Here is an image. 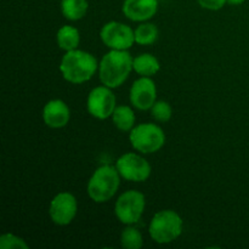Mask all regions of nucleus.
<instances>
[{
  "instance_id": "obj_1",
  "label": "nucleus",
  "mask_w": 249,
  "mask_h": 249,
  "mask_svg": "<svg viewBox=\"0 0 249 249\" xmlns=\"http://www.w3.org/2000/svg\"><path fill=\"white\" fill-rule=\"evenodd\" d=\"M133 58L126 50H111L102 57L99 67L100 80L104 85L118 88L133 70Z\"/></svg>"
},
{
  "instance_id": "obj_2",
  "label": "nucleus",
  "mask_w": 249,
  "mask_h": 249,
  "mask_svg": "<svg viewBox=\"0 0 249 249\" xmlns=\"http://www.w3.org/2000/svg\"><path fill=\"white\" fill-rule=\"evenodd\" d=\"M97 70V61L91 53L83 50L67 51L62 57L60 71L63 78L73 84H82L91 79Z\"/></svg>"
},
{
  "instance_id": "obj_3",
  "label": "nucleus",
  "mask_w": 249,
  "mask_h": 249,
  "mask_svg": "<svg viewBox=\"0 0 249 249\" xmlns=\"http://www.w3.org/2000/svg\"><path fill=\"white\" fill-rule=\"evenodd\" d=\"M117 167L104 165L95 170L88 182V195L96 203L109 201L116 195L121 179Z\"/></svg>"
},
{
  "instance_id": "obj_4",
  "label": "nucleus",
  "mask_w": 249,
  "mask_h": 249,
  "mask_svg": "<svg viewBox=\"0 0 249 249\" xmlns=\"http://www.w3.org/2000/svg\"><path fill=\"white\" fill-rule=\"evenodd\" d=\"M150 236L155 242L165 245L177 240L182 232V220L174 211H160L150 223Z\"/></svg>"
},
{
  "instance_id": "obj_5",
  "label": "nucleus",
  "mask_w": 249,
  "mask_h": 249,
  "mask_svg": "<svg viewBox=\"0 0 249 249\" xmlns=\"http://www.w3.org/2000/svg\"><path fill=\"white\" fill-rule=\"evenodd\" d=\"M130 142L141 153H155L163 147L165 135L162 129L152 123L139 124L131 129Z\"/></svg>"
},
{
  "instance_id": "obj_6",
  "label": "nucleus",
  "mask_w": 249,
  "mask_h": 249,
  "mask_svg": "<svg viewBox=\"0 0 249 249\" xmlns=\"http://www.w3.org/2000/svg\"><path fill=\"white\" fill-rule=\"evenodd\" d=\"M145 209V196L141 192L130 190L117 199L114 212L119 220L125 225H133L140 220Z\"/></svg>"
},
{
  "instance_id": "obj_7",
  "label": "nucleus",
  "mask_w": 249,
  "mask_h": 249,
  "mask_svg": "<svg viewBox=\"0 0 249 249\" xmlns=\"http://www.w3.org/2000/svg\"><path fill=\"white\" fill-rule=\"evenodd\" d=\"M101 40L112 50H128L135 43L134 31L126 24L112 21L105 24L100 32Z\"/></svg>"
},
{
  "instance_id": "obj_8",
  "label": "nucleus",
  "mask_w": 249,
  "mask_h": 249,
  "mask_svg": "<svg viewBox=\"0 0 249 249\" xmlns=\"http://www.w3.org/2000/svg\"><path fill=\"white\" fill-rule=\"evenodd\" d=\"M116 167L121 177L129 181H146L151 175L150 163L136 153H125L119 157Z\"/></svg>"
},
{
  "instance_id": "obj_9",
  "label": "nucleus",
  "mask_w": 249,
  "mask_h": 249,
  "mask_svg": "<svg viewBox=\"0 0 249 249\" xmlns=\"http://www.w3.org/2000/svg\"><path fill=\"white\" fill-rule=\"evenodd\" d=\"M88 111L97 119H106L113 114L116 109V96L111 88L97 87L90 91L88 96Z\"/></svg>"
},
{
  "instance_id": "obj_10",
  "label": "nucleus",
  "mask_w": 249,
  "mask_h": 249,
  "mask_svg": "<svg viewBox=\"0 0 249 249\" xmlns=\"http://www.w3.org/2000/svg\"><path fill=\"white\" fill-rule=\"evenodd\" d=\"M77 199L70 192H61L56 195L50 203L49 214L56 225L65 226L72 223L77 215Z\"/></svg>"
},
{
  "instance_id": "obj_11",
  "label": "nucleus",
  "mask_w": 249,
  "mask_h": 249,
  "mask_svg": "<svg viewBox=\"0 0 249 249\" xmlns=\"http://www.w3.org/2000/svg\"><path fill=\"white\" fill-rule=\"evenodd\" d=\"M157 97L156 84L150 77H141L135 80L130 89V101L134 107L141 111L152 108Z\"/></svg>"
},
{
  "instance_id": "obj_12",
  "label": "nucleus",
  "mask_w": 249,
  "mask_h": 249,
  "mask_svg": "<svg viewBox=\"0 0 249 249\" xmlns=\"http://www.w3.org/2000/svg\"><path fill=\"white\" fill-rule=\"evenodd\" d=\"M123 14L131 21H147L158 10V0H124Z\"/></svg>"
},
{
  "instance_id": "obj_13",
  "label": "nucleus",
  "mask_w": 249,
  "mask_h": 249,
  "mask_svg": "<svg viewBox=\"0 0 249 249\" xmlns=\"http://www.w3.org/2000/svg\"><path fill=\"white\" fill-rule=\"evenodd\" d=\"M71 112L62 100H51L43 109L44 123L53 129L63 128L70 122Z\"/></svg>"
},
{
  "instance_id": "obj_14",
  "label": "nucleus",
  "mask_w": 249,
  "mask_h": 249,
  "mask_svg": "<svg viewBox=\"0 0 249 249\" xmlns=\"http://www.w3.org/2000/svg\"><path fill=\"white\" fill-rule=\"evenodd\" d=\"M160 61L151 53H142L134 58L133 70L141 77H151L160 71Z\"/></svg>"
},
{
  "instance_id": "obj_15",
  "label": "nucleus",
  "mask_w": 249,
  "mask_h": 249,
  "mask_svg": "<svg viewBox=\"0 0 249 249\" xmlns=\"http://www.w3.org/2000/svg\"><path fill=\"white\" fill-rule=\"evenodd\" d=\"M58 46L65 51L75 50L79 45L80 36L77 28L72 26H63L58 29L56 36Z\"/></svg>"
},
{
  "instance_id": "obj_16",
  "label": "nucleus",
  "mask_w": 249,
  "mask_h": 249,
  "mask_svg": "<svg viewBox=\"0 0 249 249\" xmlns=\"http://www.w3.org/2000/svg\"><path fill=\"white\" fill-rule=\"evenodd\" d=\"M87 0H62L61 2V10H62L63 16L70 21H78L83 18L88 12Z\"/></svg>"
},
{
  "instance_id": "obj_17",
  "label": "nucleus",
  "mask_w": 249,
  "mask_h": 249,
  "mask_svg": "<svg viewBox=\"0 0 249 249\" xmlns=\"http://www.w3.org/2000/svg\"><path fill=\"white\" fill-rule=\"evenodd\" d=\"M113 123L119 130L129 131L134 128L135 124V114L134 111L128 106H117L112 114Z\"/></svg>"
},
{
  "instance_id": "obj_18",
  "label": "nucleus",
  "mask_w": 249,
  "mask_h": 249,
  "mask_svg": "<svg viewBox=\"0 0 249 249\" xmlns=\"http://www.w3.org/2000/svg\"><path fill=\"white\" fill-rule=\"evenodd\" d=\"M134 36H135V43H138L139 45H151L157 40L158 29L152 23H141L134 31Z\"/></svg>"
},
{
  "instance_id": "obj_19",
  "label": "nucleus",
  "mask_w": 249,
  "mask_h": 249,
  "mask_svg": "<svg viewBox=\"0 0 249 249\" xmlns=\"http://www.w3.org/2000/svg\"><path fill=\"white\" fill-rule=\"evenodd\" d=\"M121 242L123 248L125 249H140L143 243L142 235L138 229L129 226V228L124 229L122 232Z\"/></svg>"
},
{
  "instance_id": "obj_20",
  "label": "nucleus",
  "mask_w": 249,
  "mask_h": 249,
  "mask_svg": "<svg viewBox=\"0 0 249 249\" xmlns=\"http://www.w3.org/2000/svg\"><path fill=\"white\" fill-rule=\"evenodd\" d=\"M151 114H152L156 121L165 123V122H169L170 118H172V107L165 101L155 102V105L151 108Z\"/></svg>"
},
{
  "instance_id": "obj_21",
  "label": "nucleus",
  "mask_w": 249,
  "mask_h": 249,
  "mask_svg": "<svg viewBox=\"0 0 249 249\" xmlns=\"http://www.w3.org/2000/svg\"><path fill=\"white\" fill-rule=\"evenodd\" d=\"M0 248L11 249V248H28V245L22 238L12 235V233H5L0 237Z\"/></svg>"
},
{
  "instance_id": "obj_22",
  "label": "nucleus",
  "mask_w": 249,
  "mask_h": 249,
  "mask_svg": "<svg viewBox=\"0 0 249 249\" xmlns=\"http://www.w3.org/2000/svg\"><path fill=\"white\" fill-rule=\"evenodd\" d=\"M198 4L201 5L203 9L212 10V11H216V10H220L221 7H224V5L226 4V0H197Z\"/></svg>"
},
{
  "instance_id": "obj_23",
  "label": "nucleus",
  "mask_w": 249,
  "mask_h": 249,
  "mask_svg": "<svg viewBox=\"0 0 249 249\" xmlns=\"http://www.w3.org/2000/svg\"><path fill=\"white\" fill-rule=\"evenodd\" d=\"M230 5H241L246 1V0H226Z\"/></svg>"
}]
</instances>
